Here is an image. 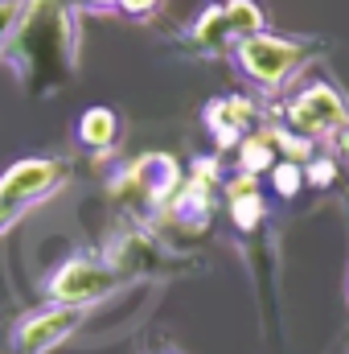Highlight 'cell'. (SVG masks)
<instances>
[{"mask_svg": "<svg viewBox=\"0 0 349 354\" xmlns=\"http://www.w3.org/2000/svg\"><path fill=\"white\" fill-rule=\"evenodd\" d=\"M0 66L37 99L70 87L79 75V8L70 0H17L0 41Z\"/></svg>", "mask_w": 349, "mask_h": 354, "instance_id": "6da1fadb", "label": "cell"}, {"mask_svg": "<svg viewBox=\"0 0 349 354\" xmlns=\"http://www.w3.org/2000/svg\"><path fill=\"white\" fill-rule=\"evenodd\" d=\"M325 54H329L325 37H275V33H251V37L235 41V50H230L239 75L251 87H259L263 95H283L304 66H312Z\"/></svg>", "mask_w": 349, "mask_h": 354, "instance_id": "7a4b0ae2", "label": "cell"}, {"mask_svg": "<svg viewBox=\"0 0 349 354\" xmlns=\"http://www.w3.org/2000/svg\"><path fill=\"white\" fill-rule=\"evenodd\" d=\"M181 181H185V169H181L177 157H169V153H144L128 169H119L111 177L107 198H111L115 210H123L128 223H148V218H157L173 202Z\"/></svg>", "mask_w": 349, "mask_h": 354, "instance_id": "3957f363", "label": "cell"}, {"mask_svg": "<svg viewBox=\"0 0 349 354\" xmlns=\"http://www.w3.org/2000/svg\"><path fill=\"white\" fill-rule=\"evenodd\" d=\"M107 264L115 268L128 284L132 280H165V276H177V272H189L193 264H177L185 256H177L173 248L157 235V227L148 223H123L99 252Z\"/></svg>", "mask_w": 349, "mask_h": 354, "instance_id": "277c9868", "label": "cell"}, {"mask_svg": "<svg viewBox=\"0 0 349 354\" xmlns=\"http://www.w3.org/2000/svg\"><path fill=\"white\" fill-rule=\"evenodd\" d=\"M275 115L296 136H304L312 145H325L341 124H349V99L333 83H308V87H300L296 95H288L275 107Z\"/></svg>", "mask_w": 349, "mask_h": 354, "instance_id": "5b68a950", "label": "cell"}, {"mask_svg": "<svg viewBox=\"0 0 349 354\" xmlns=\"http://www.w3.org/2000/svg\"><path fill=\"white\" fill-rule=\"evenodd\" d=\"M119 288H128V280L103 256H74V260L58 264L46 280V297L58 305H74V309H90V305L115 297Z\"/></svg>", "mask_w": 349, "mask_h": 354, "instance_id": "8992f818", "label": "cell"}, {"mask_svg": "<svg viewBox=\"0 0 349 354\" xmlns=\"http://www.w3.org/2000/svg\"><path fill=\"white\" fill-rule=\"evenodd\" d=\"M70 181V165L58 157H25L0 174V206L29 214L33 206L50 202Z\"/></svg>", "mask_w": 349, "mask_h": 354, "instance_id": "52a82bcc", "label": "cell"}, {"mask_svg": "<svg viewBox=\"0 0 349 354\" xmlns=\"http://www.w3.org/2000/svg\"><path fill=\"white\" fill-rule=\"evenodd\" d=\"M239 248L247 256V272L255 284V301H259V322L267 330H279V231L267 218L263 227L239 235Z\"/></svg>", "mask_w": 349, "mask_h": 354, "instance_id": "ba28073f", "label": "cell"}, {"mask_svg": "<svg viewBox=\"0 0 349 354\" xmlns=\"http://www.w3.org/2000/svg\"><path fill=\"white\" fill-rule=\"evenodd\" d=\"M90 309H74V305H41L33 313H25L17 326H12V354H50L58 351L62 342H70L83 326H87Z\"/></svg>", "mask_w": 349, "mask_h": 354, "instance_id": "9c48e42d", "label": "cell"}, {"mask_svg": "<svg viewBox=\"0 0 349 354\" xmlns=\"http://www.w3.org/2000/svg\"><path fill=\"white\" fill-rule=\"evenodd\" d=\"M263 120H267V111L251 95H218V99H210L201 107V124H206V132H210L218 153L239 149L251 132H259Z\"/></svg>", "mask_w": 349, "mask_h": 354, "instance_id": "30bf717a", "label": "cell"}, {"mask_svg": "<svg viewBox=\"0 0 349 354\" xmlns=\"http://www.w3.org/2000/svg\"><path fill=\"white\" fill-rule=\"evenodd\" d=\"M235 29H230V21H226V4L222 0H214L210 8H201L181 33H177L173 46L177 54H185V58H197V62H206V58H226L230 50H235Z\"/></svg>", "mask_w": 349, "mask_h": 354, "instance_id": "8fae6325", "label": "cell"}, {"mask_svg": "<svg viewBox=\"0 0 349 354\" xmlns=\"http://www.w3.org/2000/svg\"><path fill=\"white\" fill-rule=\"evenodd\" d=\"M222 202H226L235 235H247V231H255L271 218V202L263 198V177L255 174L239 169L235 177H222Z\"/></svg>", "mask_w": 349, "mask_h": 354, "instance_id": "7c38bea8", "label": "cell"}, {"mask_svg": "<svg viewBox=\"0 0 349 354\" xmlns=\"http://www.w3.org/2000/svg\"><path fill=\"white\" fill-rule=\"evenodd\" d=\"M119 140H123V120H119V111H115V107L94 103V107H87V111L79 115V145L90 149L94 157L115 153V149H119Z\"/></svg>", "mask_w": 349, "mask_h": 354, "instance_id": "4fadbf2b", "label": "cell"}, {"mask_svg": "<svg viewBox=\"0 0 349 354\" xmlns=\"http://www.w3.org/2000/svg\"><path fill=\"white\" fill-rule=\"evenodd\" d=\"M235 153H239V169H243V174H255V177H267V174H271V165L279 161V153H275V145H271L267 128L251 132Z\"/></svg>", "mask_w": 349, "mask_h": 354, "instance_id": "5bb4252c", "label": "cell"}, {"mask_svg": "<svg viewBox=\"0 0 349 354\" xmlns=\"http://www.w3.org/2000/svg\"><path fill=\"white\" fill-rule=\"evenodd\" d=\"M222 4H226V21H230V29H235L239 41L267 29V17H263V8L255 0H222Z\"/></svg>", "mask_w": 349, "mask_h": 354, "instance_id": "9a60e30c", "label": "cell"}, {"mask_svg": "<svg viewBox=\"0 0 349 354\" xmlns=\"http://www.w3.org/2000/svg\"><path fill=\"white\" fill-rule=\"evenodd\" d=\"M267 185H271V194L279 198V202H292L308 181H304V165L300 161H275L271 165V174H267Z\"/></svg>", "mask_w": 349, "mask_h": 354, "instance_id": "2e32d148", "label": "cell"}, {"mask_svg": "<svg viewBox=\"0 0 349 354\" xmlns=\"http://www.w3.org/2000/svg\"><path fill=\"white\" fill-rule=\"evenodd\" d=\"M161 4H165V0H119V12L132 17V21H148Z\"/></svg>", "mask_w": 349, "mask_h": 354, "instance_id": "e0dca14e", "label": "cell"}, {"mask_svg": "<svg viewBox=\"0 0 349 354\" xmlns=\"http://www.w3.org/2000/svg\"><path fill=\"white\" fill-rule=\"evenodd\" d=\"M325 145H329V153H333L337 161H346V165H349V124H341V128H337Z\"/></svg>", "mask_w": 349, "mask_h": 354, "instance_id": "ac0fdd59", "label": "cell"}, {"mask_svg": "<svg viewBox=\"0 0 349 354\" xmlns=\"http://www.w3.org/2000/svg\"><path fill=\"white\" fill-rule=\"evenodd\" d=\"M74 8H87V12H115L119 0H70Z\"/></svg>", "mask_w": 349, "mask_h": 354, "instance_id": "d6986e66", "label": "cell"}, {"mask_svg": "<svg viewBox=\"0 0 349 354\" xmlns=\"http://www.w3.org/2000/svg\"><path fill=\"white\" fill-rule=\"evenodd\" d=\"M140 354H173V351H169L165 342H152V346H144V351H140Z\"/></svg>", "mask_w": 349, "mask_h": 354, "instance_id": "ffe728a7", "label": "cell"}]
</instances>
